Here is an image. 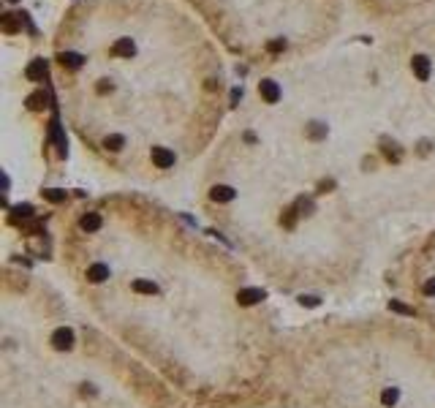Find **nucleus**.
<instances>
[{
	"label": "nucleus",
	"mask_w": 435,
	"mask_h": 408,
	"mask_svg": "<svg viewBox=\"0 0 435 408\" xmlns=\"http://www.w3.org/2000/svg\"><path fill=\"white\" fill-rule=\"evenodd\" d=\"M343 46L261 68L234 109L226 155H283L305 166L297 204L435 171V6L375 25Z\"/></svg>",
	"instance_id": "nucleus-1"
},
{
	"label": "nucleus",
	"mask_w": 435,
	"mask_h": 408,
	"mask_svg": "<svg viewBox=\"0 0 435 408\" xmlns=\"http://www.w3.org/2000/svg\"><path fill=\"white\" fill-rule=\"evenodd\" d=\"M71 128L125 171H169L218 133L223 46L174 0H79L52 36Z\"/></svg>",
	"instance_id": "nucleus-2"
},
{
	"label": "nucleus",
	"mask_w": 435,
	"mask_h": 408,
	"mask_svg": "<svg viewBox=\"0 0 435 408\" xmlns=\"http://www.w3.org/2000/svg\"><path fill=\"white\" fill-rule=\"evenodd\" d=\"M193 11L223 52L261 68L321 52L335 41L345 0H174Z\"/></svg>",
	"instance_id": "nucleus-3"
},
{
	"label": "nucleus",
	"mask_w": 435,
	"mask_h": 408,
	"mask_svg": "<svg viewBox=\"0 0 435 408\" xmlns=\"http://www.w3.org/2000/svg\"><path fill=\"white\" fill-rule=\"evenodd\" d=\"M354 3L373 25H389V22L408 19L432 9L435 0H354Z\"/></svg>",
	"instance_id": "nucleus-4"
}]
</instances>
